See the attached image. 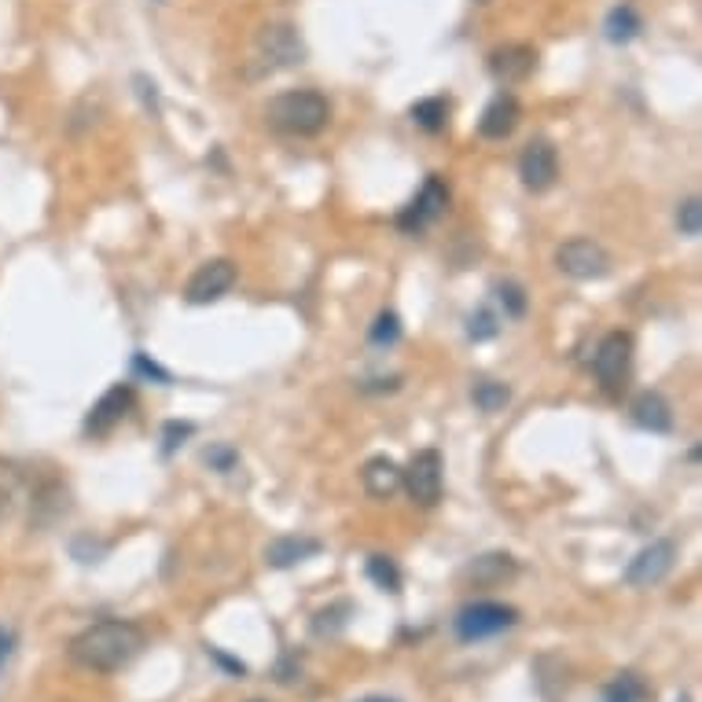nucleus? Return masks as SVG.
<instances>
[{
	"mask_svg": "<svg viewBox=\"0 0 702 702\" xmlns=\"http://www.w3.org/2000/svg\"><path fill=\"white\" fill-rule=\"evenodd\" d=\"M143 643H148V637H143V629L137 622L108 618V622H96L89 629H82L78 637L66 643V655H71L74 666H82V669L118 673L140 655Z\"/></svg>",
	"mask_w": 702,
	"mask_h": 702,
	"instance_id": "obj_1",
	"label": "nucleus"
},
{
	"mask_svg": "<svg viewBox=\"0 0 702 702\" xmlns=\"http://www.w3.org/2000/svg\"><path fill=\"white\" fill-rule=\"evenodd\" d=\"M265 122L280 137H316L328 129L331 122V103L324 92L316 89H291L268 100Z\"/></svg>",
	"mask_w": 702,
	"mask_h": 702,
	"instance_id": "obj_2",
	"label": "nucleus"
},
{
	"mask_svg": "<svg viewBox=\"0 0 702 702\" xmlns=\"http://www.w3.org/2000/svg\"><path fill=\"white\" fill-rule=\"evenodd\" d=\"M512 625H518L515 607L497 603V600H478V603H467V607L456 614L453 629H456L460 643H478V640H489V637H497V632L512 629Z\"/></svg>",
	"mask_w": 702,
	"mask_h": 702,
	"instance_id": "obj_3",
	"label": "nucleus"
},
{
	"mask_svg": "<svg viewBox=\"0 0 702 702\" xmlns=\"http://www.w3.org/2000/svg\"><path fill=\"white\" fill-rule=\"evenodd\" d=\"M401 486L409 489V497L419 507H435L441 493H446V460H441L438 449H419L409 460V467L401 471Z\"/></svg>",
	"mask_w": 702,
	"mask_h": 702,
	"instance_id": "obj_4",
	"label": "nucleus"
},
{
	"mask_svg": "<svg viewBox=\"0 0 702 702\" xmlns=\"http://www.w3.org/2000/svg\"><path fill=\"white\" fill-rule=\"evenodd\" d=\"M555 265L560 273H566L571 280H603L611 273V254L603 250L596 239H566V243L555 250Z\"/></svg>",
	"mask_w": 702,
	"mask_h": 702,
	"instance_id": "obj_5",
	"label": "nucleus"
},
{
	"mask_svg": "<svg viewBox=\"0 0 702 702\" xmlns=\"http://www.w3.org/2000/svg\"><path fill=\"white\" fill-rule=\"evenodd\" d=\"M629 364H632V339L625 331L603 335L600 346L592 353V372L600 379V387L607 393H618L622 383L629 379Z\"/></svg>",
	"mask_w": 702,
	"mask_h": 702,
	"instance_id": "obj_6",
	"label": "nucleus"
},
{
	"mask_svg": "<svg viewBox=\"0 0 702 702\" xmlns=\"http://www.w3.org/2000/svg\"><path fill=\"white\" fill-rule=\"evenodd\" d=\"M673 563H677V544H673V541H651L648 548H640V552L632 555L622 578H625V585H632V589H651V585L669 578Z\"/></svg>",
	"mask_w": 702,
	"mask_h": 702,
	"instance_id": "obj_7",
	"label": "nucleus"
},
{
	"mask_svg": "<svg viewBox=\"0 0 702 702\" xmlns=\"http://www.w3.org/2000/svg\"><path fill=\"white\" fill-rule=\"evenodd\" d=\"M446 206H449L446 180H441V177H427V185H423L419 196L412 199V203L398 214V228H401V233H409V236H419L423 228L435 225V221L446 214Z\"/></svg>",
	"mask_w": 702,
	"mask_h": 702,
	"instance_id": "obj_8",
	"label": "nucleus"
},
{
	"mask_svg": "<svg viewBox=\"0 0 702 702\" xmlns=\"http://www.w3.org/2000/svg\"><path fill=\"white\" fill-rule=\"evenodd\" d=\"M236 265L228 258H214V262H203L191 273V280L185 287V298L191 305H210L217 298H225L236 284Z\"/></svg>",
	"mask_w": 702,
	"mask_h": 702,
	"instance_id": "obj_9",
	"label": "nucleus"
},
{
	"mask_svg": "<svg viewBox=\"0 0 702 702\" xmlns=\"http://www.w3.org/2000/svg\"><path fill=\"white\" fill-rule=\"evenodd\" d=\"M133 405H137V390H133L129 383H114V387L89 409V416H85V435H92V438L111 435V430L129 416Z\"/></svg>",
	"mask_w": 702,
	"mask_h": 702,
	"instance_id": "obj_10",
	"label": "nucleus"
},
{
	"mask_svg": "<svg viewBox=\"0 0 702 702\" xmlns=\"http://www.w3.org/2000/svg\"><path fill=\"white\" fill-rule=\"evenodd\" d=\"M518 177H523V185L534 191V196H541L560 180V151L552 148L548 140H530L523 151V159H518Z\"/></svg>",
	"mask_w": 702,
	"mask_h": 702,
	"instance_id": "obj_11",
	"label": "nucleus"
},
{
	"mask_svg": "<svg viewBox=\"0 0 702 702\" xmlns=\"http://www.w3.org/2000/svg\"><path fill=\"white\" fill-rule=\"evenodd\" d=\"M258 48L265 52L268 66H298V63H305L302 37H298L294 26H287V23L265 26L262 37H258Z\"/></svg>",
	"mask_w": 702,
	"mask_h": 702,
	"instance_id": "obj_12",
	"label": "nucleus"
},
{
	"mask_svg": "<svg viewBox=\"0 0 702 702\" xmlns=\"http://www.w3.org/2000/svg\"><path fill=\"white\" fill-rule=\"evenodd\" d=\"M537 71V52L530 45H504L489 55V74L500 85H518Z\"/></svg>",
	"mask_w": 702,
	"mask_h": 702,
	"instance_id": "obj_13",
	"label": "nucleus"
},
{
	"mask_svg": "<svg viewBox=\"0 0 702 702\" xmlns=\"http://www.w3.org/2000/svg\"><path fill=\"white\" fill-rule=\"evenodd\" d=\"M324 544L316 537H302V534H284V537H273L265 544V563L276 566V571H287V566H298L313 555H321Z\"/></svg>",
	"mask_w": 702,
	"mask_h": 702,
	"instance_id": "obj_14",
	"label": "nucleus"
},
{
	"mask_svg": "<svg viewBox=\"0 0 702 702\" xmlns=\"http://www.w3.org/2000/svg\"><path fill=\"white\" fill-rule=\"evenodd\" d=\"M518 122H523V108H518V100L507 92H500L497 100L482 111V118H478V133H482L486 140H504L518 129Z\"/></svg>",
	"mask_w": 702,
	"mask_h": 702,
	"instance_id": "obj_15",
	"label": "nucleus"
},
{
	"mask_svg": "<svg viewBox=\"0 0 702 702\" xmlns=\"http://www.w3.org/2000/svg\"><path fill=\"white\" fill-rule=\"evenodd\" d=\"M515 574H518L515 555H507V552H486V555H478L475 563H467L464 578L471 585H478V589H497V585L512 581Z\"/></svg>",
	"mask_w": 702,
	"mask_h": 702,
	"instance_id": "obj_16",
	"label": "nucleus"
},
{
	"mask_svg": "<svg viewBox=\"0 0 702 702\" xmlns=\"http://www.w3.org/2000/svg\"><path fill=\"white\" fill-rule=\"evenodd\" d=\"M629 412H632V423L651 430V435H669L673 430V409L659 390H640L637 398H632Z\"/></svg>",
	"mask_w": 702,
	"mask_h": 702,
	"instance_id": "obj_17",
	"label": "nucleus"
},
{
	"mask_svg": "<svg viewBox=\"0 0 702 702\" xmlns=\"http://www.w3.org/2000/svg\"><path fill=\"white\" fill-rule=\"evenodd\" d=\"M361 482L364 493L375 500H390L401 489V467L393 464L390 456H372L368 464L361 467Z\"/></svg>",
	"mask_w": 702,
	"mask_h": 702,
	"instance_id": "obj_18",
	"label": "nucleus"
},
{
	"mask_svg": "<svg viewBox=\"0 0 702 702\" xmlns=\"http://www.w3.org/2000/svg\"><path fill=\"white\" fill-rule=\"evenodd\" d=\"M640 30H643V18H640V12L632 4L611 8L607 23H603V34H607L611 45H629Z\"/></svg>",
	"mask_w": 702,
	"mask_h": 702,
	"instance_id": "obj_19",
	"label": "nucleus"
},
{
	"mask_svg": "<svg viewBox=\"0 0 702 702\" xmlns=\"http://www.w3.org/2000/svg\"><path fill=\"white\" fill-rule=\"evenodd\" d=\"M409 118L416 122L423 133H441L449 125V100L446 96H427V100L412 103Z\"/></svg>",
	"mask_w": 702,
	"mask_h": 702,
	"instance_id": "obj_20",
	"label": "nucleus"
},
{
	"mask_svg": "<svg viewBox=\"0 0 702 702\" xmlns=\"http://www.w3.org/2000/svg\"><path fill=\"white\" fill-rule=\"evenodd\" d=\"M350 618H353V603L350 600H339V603H328V607H321L313 614V632L316 637H339V632L350 625Z\"/></svg>",
	"mask_w": 702,
	"mask_h": 702,
	"instance_id": "obj_21",
	"label": "nucleus"
},
{
	"mask_svg": "<svg viewBox=\"0 0 702 702\" xmlns=\"http://www.w3.org/2000/svg\"><path fill=\"white\" fill-rule=\"evenodd\" d=\"M648 695H651V688L643 685L640 673L625 669V673H618V680H611V685H607V695H603V702H643Z\"/></svg>",
	"mask_w": 702,
	"mask_h": 702,
	"instance_id": "obj_22",
	"label": "nucleus"
},
{
	"mask_svg": "<svg viewBox=\"0 0 702 702\" xmlns=\"http://www.w3.org/2000/svg\"><path fill=\"white\" fill-rule=\"evenodd\" d=\"M368 578L375 589H383V592H390V596H398L401 592V571H398V563L390 560V555H368Z\"/></svg>",
	"mask_w": 702,
	"mask_h": 702,
	"instance_id": "obj_23",
	"label": "nucleus"
},
{
	"mask_svg": "<svg viewBox=\"0 0 702 702\" xmlns=\"http://www.w3.org/2000/svg\"><path fill=\"white\" fill-rule=\"evenodd\" d=\"M471 401H475L482 412H500L507 401H512V390L497 379H478L475 387H471Z\"/></svg>",
	"mask_w": 702,
	"mask_h": 702,
	"instance_id": "obj_24",
	"label": "nucleus"
},
{
	"mask_svg": "<svg viewBox=\"0 0 702 702\" xmlns=\"http://www.w3.org/2000/svg\"><path fill=\"white\" fill-rule=\"evenodd\" d=\"M677 228H680V236H688V239H695L702 233V203H699V196H691V199H685V203L677 206Z\"/></svg>",
	"mask_w": 702,
	"mask_h": 702,
	"instance_id": "obj_25",
	"label": "nucleus"
},
{
	"mask_svg": "<svg viewBox=\"0 0 702 702\" xmlns=\"http://www.w3.org/2000/svg\"><path fill=\"white\" fill-rule=\"evenodd\" d=\"M368 339H372L375 346H393V342H398V339H401V321H398V313H379V316H375Z\"/></svg>",
	"mask_w": 702,
	"mask_h": 702,
	"instance_id": "obj_26",
	"label": "nucleus"
},
{
	"mask_svg": "<svg viewBox=\"0 0 702 702\" xmlns=\"http://www.w3.org/2000/svg\"><path fill=\"white\" fill-rule=\"evenodd\" d=\"M497 298H500V305H504L507 316H523L526 313V291L515 280L497 284Z\"/></svg>",
	"mask_w": 702,
	"mask_h": 702,
	"instance_id": "obj_27",
	"label": "nucleus"
},
{
	"mask_svg": "<svg viewBox=\"0 0 702 702\" xmlns=\"http://www.w3.org/2000/svg\"><path fill=\"white\" fill-rule=\"evenodd\" d=\"M493 335H497V316L489 313V310H478V313L467 321V339L486 342V339H493Z\"/></svg>",
	"mask_w": 702,
	"mask_h": 702,
	"instance_id": "obj_28",
	"label": "nucleus"
},
{
	"mask_svg": "<svg viewBox=\"0 0 702 702\" xmlns=\"http://www.w3.org/2000/svg\"><path fill=\"white\" fill-rule=\"evenodd\" d=\"M203 460L214 471H221V475H225V471H233L239 464V453H236L233 446H210L206 453H203Z\"/></svg>",
	"mask_w": 702,
	"mask_h": 702,
	"instance_id": "obj_29",
	"label": "nucleus"
},
{
	"mask_svg": "<svg viewBox=\"0 0 702 702\" xmlns=\"http://www.w3.org/2000/svg\"><path fill=\"white\" fill-rule=\"evenodd\" d=\"M191 430H196V427H191V423H177V419L166 423V427H162V453L170 456L177 446H185V438L191 435Z\"/></svg>",
	"mask_w": 702,
	"mask_h": 702,
	"instance_id": "obj_30",
	"label": "nucleus"
},
{
	"mask_svg": "<svg viewBox=\"0 0 702 702\" xmlns=\"http://www.w3.org/2000/svg\"><path fill=\"white\" fill-rule=\"evenodd\" d=\"M276 680H280V685H294L298 680V673H302V666H298V655H291V651H287V655L276 662Z\"/></svg>",
	"mask_w": 702,
	"mask_h": 702,
	"instance_id": "obj_31",
	"label": "nucleus"
},
{
	"mask_svg": "<svg viewBox=\"0 0 702 702\" xmlns=\"http://www.w3.org/2000/svg\"><path fill=\"white\" fill-rule=\"evenodd\" d=\"M206 655L214 659L221 669H228V673H233V677H247V666H243V662L233 659V655H225V651H221V648H210V643H206Z\"/></svg>",
	"mask_w": 702,
	"mask_h": 702,
	"instance_id": "obj_32",
	"label": "nucleus"
},
{
	"mask_svg": "<svg viewBox=\"0 0 702 702\" xmlns=\"http://www.w3.org/2000/svg\"><path fill=\"white\" fill-rule=\"evenodd\" d=\"M133 368H137L140 375H148V379H159V383H170V379H173V375H170L166 368H159V364L148 361L143 353H137V358H133Z\"/></svg>",
	"mask_w": 702,
	"mask_h": 702,
	"instance_id": "obj_33",
	"label": "nucleus"
},
{
	"mask_svg": "<svg viewBox=\"0 0 702 702\" xmlns=\"http://www.w3.org/2000/svg\"><path fill=\"white\" fill-rule=\"evenodd\" d=\"M137 85H140V96L148 108H159V92H155V82H148L143 74H137Z\"/></svg>",
	"mask_w": 702,
	"mask_h": 702,
	"instance_id": "obj_34",
	"label": "nucleus"
},
{
	"mask_svg": "<svg viewBox=\"0 0 702 702\" xmlns=\"http://www.w3.org/2000/svg\"><path fill=\"white\" fill-rule=\"evenodd\" d=\"M12 643H15V637L8 629H0V666L8 662V655H12Z\"/></svg>",
	"mask_w": 702,
	"mask_h": 702,
	"instance_id": "obj_35",
	"label": "nucleus"
},
{
	"mask_svg": "<svg viewBox=\"0 0 702 702\" xmlns=\"http://www.w3.org/2000/svg\"><path fill=\"white\" fill-rule=\"evenodd\" d=\"M8 507H12V489H8L4 482H0V523H4Z\"/></svg>",
	"mask_w": 702,
	"mask_h": 702,
	"instance_id": "obj_36",
	"label": "nucleus"
},
{
	"mask_svg": "<svg viewBox=\"0 0 702 702\" xmlns=\"http://www.w3.org/2000/svg\"><path fill=\"white\" fill-rule=\"evenodd\" d=\"M358 702H398V699H387V695H368V699H358Z\"/></svg>",
	"mask_w": 702,
	"mask_h": 702,
	"instance_id": "obj_37",
	"label": "nucleus"
},
{
	"mask_svg": "<svg viewBox=\"0 0 702 702\" xmlns=\"http://www.w3.org/2000/svg\"><path fill=\"white\" fill-rule=\"evenodd\" d=\"M677 702H688V699H685V695H680V699H677Z\"/></svg>",
	"mask_w": 702,
	"mask_h": 702,
	"instance_id": "obj_38",
	"label": "nucleus"
},
{
	"mask_svg": "<svg viewBox=\"0 0 702 702\" xmlns=\"http://www.w3.org/2000/svg\"><path fill=\"white\" fill-rule=\"evenodd\" d=\"M478 4H486V0H478Z\"/></svg>",
	"mask_w": 702,
	"mask_h": 702,
	"instance_id": "obj_39",
	"label": "nucleus"
},
{
	"mask_svg": "<svg viewBox=\"0 0 702 702\" xmlns=\"http://www.w3.org/2000/svg\"><path fill=\"white\" fill-rule=\"evenodd\" d=\"M254 702H262V699H254Z\"/></svg>",
	"mask_w": 702,
	"mask_h": 702,
	"instance_id": "obj_40",
	"label": "nucleus"
}]
</instances>
